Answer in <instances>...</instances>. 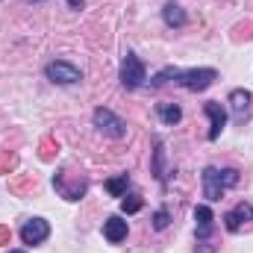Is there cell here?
I'll return each mask as SVG.
<instances>
[{"instance_id": "11", "label": "cell", "mask_w": 253, "mask_h": 253, "mask_svg": "<svg viewBox=\"0 0 253 253\" xmlns=\"http://www.w3.org/2000/svg\"><path fill=\"white\" fill-rule=\"evenodd\" d=\"M103 236H106V242H112V245L124 242L126 239V221L124 218H118V215L106 218V221H103Z\"/></svg>"}, {"instance_id": "12", "label": "cell", "mask_w": 253, "mask_h": 253, "mask_svg": "<svg viewBox=\"0 0 253 253\" xmlns=\"http://www.w3.org/2000/svg\"><path fill=\"white\" fill-rule=\"evenodd\" d=\"M53 186L59 189V194H62L65 200H80L83 194H85V180H77V183H71V186H65V174H56L53 177Z\"/></svg>"}, {"instance_id": "3", "label": "cell", "mask_w": 253, "mask_h": 253, "mask_svg": "<svg viewBox=\"0 0 253 253\" xmlns=\"http://www.w3.org/2000/svg\"><path fill=\"white\" fill-rule=\"evenodd\" d=\"M144 80H147L144 62H141L135 53H126L124 62H121V85L129 88V91H135V88H141V85H144Z\"/></svg>"}, {"instance_id": "20", "label": "cell", "mask_w": 253, "mask_h": 253, "mask_svg": "<svg viewBox=\"0 0 253 253\" xmlns=\"http://www.w3.org/2000/svg\"><path fill=\"white\" fill-rule=\"evenodd\" d=\"M27 3H44V0H27Z\"/></svg>"}, {"instance_id": "21", "label": "cell", "mask_w": 253, "mask_h": 253, "mask_svg": "<svg viewBox=\"0 0 253 253\" xmlns=\"http://www.w3.org/2000/svg\"><path fill=\"white\" fill-rule=\"evenodd\" d=\"M9 253H27V251H9Z\"/></svg>"}, {"instance_id": "1", "label": "cell", "mask_w": 253, "mask_h": 253, "mask_svg": "<svg viewBox=\"0 0 253 253\" xmlns=\"http://www.w3.org/2000/svg\"><path fill=\"white\" fill-rule=\"evenodd\" d=\"M233 186H239V171H236V168L218 171V168L209 165V168L203 171V194H206V200H221L224 191L233 189Z\"/></svg>"}, {"instance_id": "8", "label": "cell", "mask_w": 253, "mask_h": 253, "mask_svg": "<svg viewBox=\"0 0 253 253\" xmlns=\"http://www.w3.org/2000/svg\"><path fill=\"white\" fill-rule=\"evenodd\" d=\"M251 100H253V94L245 91V88L230 91V109H233V121L236 124H245L251 118Z\"/></svg>"}, {"instance_id": "14", "label": "cell", "mask_w": 253, "mask_h": 253, "mask_svg": "<svg viewBox=\"0 0 253 253\" xmlns=\"http://www.w3.org/2000/svg\"><path fill=\"white\" fill-rule=\"evenodd\" d=\"M162 18H165V24H168V27H183V24H186V12H183V6H180V3H174V0H168V3H165Z\"/></svg>"}, {"instance_id": "13", "label": "cell", "mask_w": 253, "mask_h": 253, "mask_svg": "<svg viewBox=\"0 0 253 253\" xmlns=\"http://www.w3.org/2000/svg\"><path fill=\"white\" fill-rule=\"evenodd\" d=\"M156 115H159L162 124H168V126H174V124L183 121V109H180L177 103H159V106H156Z\"/></svg>"}, {"instance_id": "2", "label": "cell", "mask_w": 253, "mask_h": 253, "mask_svg": "<svg viewBox=\"0 0 253 253\" xmlns=\"http://www.w3.org/2000/svg\"><path fill=\"white\" fill-rule=\"evenodd\" d=\"M218 80V71L215 68H189V71H180L177 74V83L189 91H206L212 83Z\"/></svg>"}, {"instance_id": "7", "label": "cell", "mask_w": 253, "mask_h": 253, "mask_svg": "<svg viewBox=\"0 0 253 253\" xmlns=\"http://www.w3.org/2000/svg\"><path fill=\"white\" fill-rule=\"evenodd\" d=\"M203 112L209 115V141H218L221 132H224V126H227V112H224V106H221L218 100H209V103L203 106Z\"/></svg>"}, {"instance_id": "4", "label": "cell", "mask_w": 253, "mask_h": 253, "mask_svg": "<svg viewBox=\"0 0 253 253\" xmlns=\"http://www.w3.org/2000/svg\"><path fill=\"white\" fill-rule=\"evenodd\" d=\"M94 126L103 132V135H109V138H124L126 135V124L124 118H118L112 109H94Z\"/></svg>"}, {"instance_id": "16", "label": "cell", "mask_w": 253, "mask_h": 253, "mask_svg": "<svg viewBox=\"0 0 253 253\" xmlns=\"http://www.w3.org/2000/svg\"><path fill=\"white\" fill-rule=\"evenodd\" d=\"M141 206H144V200H141L138 194H129V197H124V200H121V212H124V215H132V212H138Z\"/></svg>"}, {"instance_id": "19", "label": "cell", "mask_w": 253, "mask_h": 253, "mask_svg": "<svg viewBox=\"0 0 253 253\" xmlns=\"http://www.w3.org/2000/svg\"><path fill=\"white\" fill-rule=\"evenodd\" d=\"M83 3H85V0H68V6H71V9H83Z\"/></svg>"}, {"instance_id": "10", "label": "cell", "mask_w": 253, "mask_h": 253, "mask_svg": "<svg viewBox=\"0 0 253 253\" xmlns=\"http://www.w3.org/2000/svg\"><path fill=\"white\" fill-rule=\"evenodd\" d=\"M194 221H197V239L206 242V239L212 236V230H215V215H212V209H209V206H197V209H194Z\"/></svg>"}, {"instance_id": "5", "label": "cell", "mask_w": 253, "mask_h": 253, "mask_svg": "<svg viewBox=\"0 0 253 253\" xmlns=\"http://www.w3.org/2000/svg\"><path fill=\"white\" fill-rule=\"evenodd\" d=\"M44 74H47V80L56 83V85H74V83H80V71L71 62H62V59L50 62L44 68Z\"/></svg>"}, {"instance_id": "6", "label": "cell", "mask_w": 253, "mask_h": 253, "mask_svg": "<svg viewBox=\"0 0 253 253\" xmlns=\"http://www.w3.org/2000/svg\"><path fill=\"white\" fill-rule=\"evenodd\" d=\"M47 236H50V224L44 218H30L21 227V242L24 245H42V242H47Z\"/></svg>"}, {"instance_id": "15", "label": "cell", "mask_w": 253, "mask_h": 253, "mask_svg": "<svg viewBox=\"0 0 253 253\" xmlns=\"http://www.w3.org/2000/svg\"><path fill=\"white\" fill-rule=\"evenodd\" d=\"M126 186H129V177L121 174V177H115V180H109V183H106V191H109L112 197H124Z\"/></svg>"}, {"instance_id": "17", "label": "cell", "mask_w": 253, "mask_h": 253, "mask_svg": "<svg viewBox=\"0 0 253 253\" xmlns=\"http://www.w3.org/2000/svg\"><path fill=\"white\" fill-rule=\"evenodd\" d=\"M171 224V215H168V209H156V215H153V230H165Z\"/></svg>"}, {"instance_id": "18", "label": "cell", "mask_w": 253, "mask_h": 253, "mask_svg": "<svg viewBox=\"0 0 253 253\" xmlns=\"http://www.w3.org/2000/svg\"><path fill=\"white\" fill-rule=\"evenodd\" d=\"M177 74H180L177 68H165V71H159L150 83H153V85H162V83H168V77H174V80H177Z\"/></svg>"}, {"instance_id": "9", "label": "cell", "mask_w": 253, "mask_h": 253, "mask_svg": "<svg viewBox=\"0 0 253 253\" xmlns=\"http://www.w3.org/2000/svg\"><path fill=\"white\" fill-rule=\"evenodd\" d=\"M248 221H253V206H251V203H245V200H242V203H236V206L224 215V227H227L230 233H239Z\"/></svg>"}]
</instances>
